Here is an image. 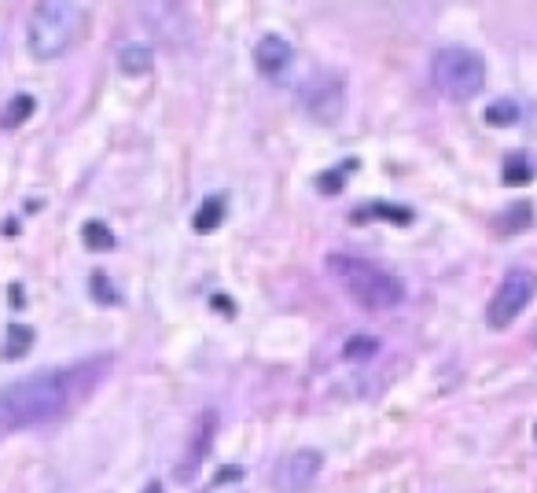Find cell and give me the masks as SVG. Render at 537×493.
<instances>
[{
    "mask_svg": "<svg viewBox=\"0 0 537 493\" xmlns=\"http://www.w3.org/2000/svg\"><path fill=\"white\" fill-rule=\"evenodd\" d=\"M324 269H328V273L335 276V284L343 287L346 295L368 313H387L405 302V284H401L394 273H387L383 265L368 262V258L335 251L324 258Z\"/></svg>",
    "mask_w": 537,
    "mask_h": 493,
    "instance_id": "2",
    "label": "cell"
},
{
    "mask_svg": "<svg viewBox=\"0 0 537 493\" xmlns=\"http://www.w3.org/2000/svg\"><path fill=\"white\" fill-rule=\"evenodd\" d=\"M214 435H218V413H214V409H206V413L199 416L195 431H192V446H188L184 460L177 464V479H192L195 471H199V464H203V460L210 457Z\"/></svg>",
    "mask_w": 537,
    "mask_h": 493,
    "instance_id": "8",
    "label": "cell"
},
{
    "mask_svg": "<svg viewBox=\"0 0 537 493\" xmlns=\"http://www.w3.org/2000/svg\"><path fill=\"white\" fill-rule=\"evenodd\" d=\"M379 350V339H372V335H350L343 346V357L346 361H365V357H372Z\"/></svg>",
    "mask_w": 537,
    "mask_h": 493,
    "instance_id": "18",
    "label": "cell"
},
{
    "mask_svg": "<svg viewBox=\"0 0 537 493\" xmlns=\"http://www.w3.org/2000/svg\"><path fill=\"white\" fill-rule=\"evenodd\" d=\"M317 188H324L328 195L339 192V188H343V173H320V177H317Z\"/></svg>",
    "mask_w": 537,
    "mask_h": 493,
    "instance_id": "21",
    "label": "cell"
},
{
    "mask_svg": "<svg viewBox=\"0 0 537 493\" xmlns=\"http://www.w3.org/2000/svg\"><path fill=\"white\" fill-rule=\"evenodd\" d=\"M225 221V195H206L203 199V207L195 210V218H192V225H195V232H214Z\"/></svg>",
    "mask_w": 537,
    "mask_h": 493,
    "instance_id": "12",
    "label": "cell"
},
{
    "mask_svg": "<svg viewBox=\"0 0 537 493\" xmlns=\"http://www.w3.org/2000/svg\"><path fill=\"white\" fill-rule=\"evenodd\" d=\"M431 78H435L438 92L457 100V104H468L482 92L486 85V63L475 48L468 45H446L438 48L435 59H431Z\"/></svg>",
    "mask_w": 537,
    "mask_h": 493,
    "instance_id": "4",
    "label": "cell"
},
{
    "mask_svg": "<svg viewBox=\"0 0 537 493\" xmlns=\"http://www.w3.org/2000/svg\"><path fill=\"white\" fill-rule=\"evenodd\" d=\"M291 59H295V52H291V45H287L284 37L276 34H265L258 45H254V67H258V74L262 78H284L287 70H291Z\"/></svg>",
    "mask_w": 537,
    "mask_h": 493,
    "instance_id": "9",
    "label": "cell"
},
{
    "mask_svg": "<svg viewBox=\"0 0 537 493\" xmlns=\"http://www.w3.org/2000/svg\"><path fill=\"white\" fill-rule=\"evenodd\" d=\"M486 122L490 126H515L519 122V104L515 100H497V104L486 107Z\"/></svg>",
    "mask_w": 537,
    "mask_h": 493,
    "instance_id": "19",
    "label": "cell"
},
{
    "mask_svg": "<svg viewBox=\"0 0 537 493\" xmlns=\"http://www.w3.org/2000/svg\"><path fill=\"white\" fill-rule=\"evenodd\" d=\"M298 100H302V111L317 126H335L346 115V81L332 70H317L298 89Z\"/></svg>",
    "mask_w": 537,
    "mask_h": 493,
    "instance_id": "5",
    "label": "cell"
},
{
    "mask_svg": "<svg viewBox=\"0 0 537 493\" xmlns=\"http://www.w3.org/2000/svg\"><path fill=\"white\" fill-rule=\"evenodd\" d=\"M30 115H34V96H12L0 111V129H19Z\"/></svg>",
    "mask_w": 537,
    "mask_h": 493,
    "instance_id": "14",
    "label": "cell"
},
{
    "mask_svg": "<svg viewBox=\"0 0 537 493\" xmlns=\"http://www.w3.org/2000/svg\"><path fill=\"white\" fill-rule=\"evenodd\" d=\"M530 225H534V207H530L526 199L504 207L501 214L493 218V232H497V236H519V232H526Z\"/></svg>",
    "mask_w": 537,
    "mask_h": 493,
    "instance_id": "10",
    "label": "cell"
},
{
    "mask_svg": "<svg viewBox=\"0 0 537 493\" xmlns=\"http://www.w3.org/2000/svg\"><path fill=\"white\" fill-rule=\"evenodd\" d=\"M118 67L126 70V74H133V78L151 74V67H155V52H151L148 45H122V52H118Z\"/></svg>",
    "mask_w": 537,
    "mask_h": 493,
    "instance_id": "11",
    "label": "cell"
},
{
    "mask_svg": "<svg viewBox=\"0 0 537 493\" xmlns=\"http://www.w3.org/2000/svg\"><path fill=\"white\" fill-rule=\"evenodd\" d=\"M81 240L89 251H115V232L107 229L103 221H85V229H81Z\"/></svg>",
    "mask_w": 537,
    "mask_h": 493,
    "instance_id": "15",
    "label": "cell"
},
{
    "mask_svg": "<svg viewBox=\"0 0 537 493\" xmlns=\"http://www.w3.org/2000/svg\"><path fill=\"white\" fill-rule=\"evenodd\" d=\"M504 184H512V188H523V184H530V177H534V170H530V162H526V155H508L504 159Z\"/></svg>",
    "mask_w": 537,
    "mask_h": 493,
    "instance_id": "16",
    "label": "cell"
},
{
    "mask_svg": "<svg viewBox=\"0 0 537 493\" xmlns=\"http://www.w3.org/2000/svg\"><path fill=\"white\" fill-rule=\"evenodd\" d=\"M534 438H537V427H534Z\"/></svg>",
    "mask_w": 537,
    "mask_h": 493,
    "instance_id": "23",
    "label": "cell"
},
{
    "mask_svg": "<svg viewBox=\"0 0 537 493\" xmlns=\"http://www.w3.org/2000/svg\"><path fill=\"white\" fill-rule=\"evenodd\" d=\"M534 295H537V273L534 269H512V273L501 280V287L493 291L490 306H486V324H490L493 332L508 328V324H512L515 317L530 306Z\"/></svg>",
    "mask_w": 537,
    "mask_h": 493,
    "instance_id": "6",
    "label": "cell"
},
{
    "mask_svg": "<svg viewBox=\"0 0 537 493\" xmlns=\"http://www.w3.org/2000/svg\"><path fill=\"white\" fill-rule=\"evenodd\" d=\"M144 493H162V486H159V482H148V486H144Z\"/></svg>",
    "mask_w": 537,
    "mask_h": 493,
    "instance_id": "22",
    "label": "cell"
},
{
    "mask_svg": "<svg viewBox=\"0 0 537 493\" xmlns=\"http://www.w3.org/2000/svg\"><path fill=\"white\" fill-rule=\"evenodd\" d=\"M89 365L74 368H48V372H34L8 383L0 390V427L19 431V427H37L63 420L70 413V405L85 398L92 387V379H85Z\"/></svg>",
    "mask_w": 537,
    "mask_h": 493,
    "instance_id": "1",
    "label": "cell"
},
{
    "mask_svg": "<svg viewBox=\"0 0 537 493\" xmlns=\"http://www.w3.org/2000/svg\"><path fill=\"white\" fill-rule=\"evenodd\" d=\"M372 214H379V218L394 221V225H409V221H412V210H405V207H390V203H372V207H368V210H357L354 218H357V221H365V218H372Z\"/></svg>",
    "mask_w": 537,
    "mask_h": 493,
    "instance_id": "17",
    "label": "cell"
},
{
    "mask_svg": "<svg viewBox=\"0 0 537 493\" xmlns=\"http://www.w3.org/2000/svg\"><path fill=\"white\" fill-rule=\"evenodd\" d=\"M89 291H92V299L103 302V306H118V299H122V295H118L115 287H111V280H107L103 273H92Z\"/></svg>",
    "mask_w": 537,
    "mask_h": 493,
    "instance_id": "20",
    "label": "cell"
},
{
    "mask_svg": "<svg viewBox=\"0 0 537 493\" xmlns=\"http://www.w3.org/2000/svg\"><path fill=\"white\" fill-rule=\"evenodd\" d=\"M320 457L317 449H295V453H287L280 460V468L273 471V486L276 493H306L313 486V479L320 475Z\"/></svg>",
    "mask_w": 537,
    "mask_h": 493,
    "instance_id": "7",
    "label": "cell"
},
{
    "mask_svg": "<svg viewBox=\"0 0 537 493\" xmlns=\"http://www.w3.org/2000/svg\"><path fill=\"white\" fill-rule=\"evenodd\" d=\"M85 26H89V12H85L81 4L45 0V4H37L34 15H30L26 41H30L34 59H59V56H67L70 48L85 37Z\"/></svg>",
    "mask_w": 537,
    "mask_h": 493,
    "instance_id": "3",
    "label": "cell"
},
{
    "mask_svg": "<svg viewBox=\"0 0 537 493\" xmlns=\"http://www.w3.org/2000/svg\"><path fill=\"white\" fill-rule=\"evenodd\" d=\"M34 346V328H26V324H12L8 335H4V346H0V357H8V361H19L26 357V350Z\"/></svg>",
    "mask_w": 537,
    "mask_h": 493,
    "instance_id": "13",
    "label": "cell"
}]
</instances>
